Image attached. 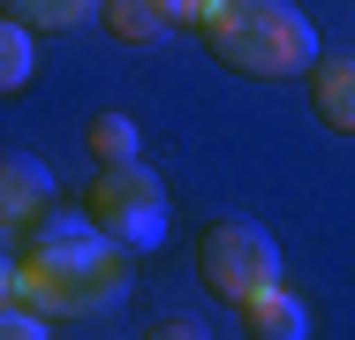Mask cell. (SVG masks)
I'll return each mask as SVG.
<instances>
[{"mask_svg": "<svg viewBox=\"0 0 355 340\" xmlns=\"http://www.w3.org/2000/svg\"><path fill=\"white\" fill-rule=\"evenodd\" d=\"M98 23H106L121 46H137V53H144V46H159V38H174V23L159 15V0H106Z\"/></svg>", "mask_w": 355, "mask_h": 340, "instance_id": "obj_9", "label": "cell"}, {"mask_svg": "<svg viewBox=\"0 0 355 340\" xmlns=\"http://www.w3.org/2000/svg\"><path fill=\"white\" fill-rule=\"evenodd\" d=\"M91 151H98L106 167L137 159V121H129V114H98V121H91Z\"/></svg>", "mask_w": 355, "mask_h": 340, "instance_id": "obj_11", "label": "cell"}, {"mask_svg": "<svg viewBox=\"0 0 355 340\" xmlns=\"http://www.w3.org/2000/svg\"><path fill=\"white\" fill-rule=\"evenodd\" d=\"M15 303H23V272L0 257V310H15Z\"/></svg>", "mask_w": 355, "mask_h": 340, "instance_id": "obj_15", "label": "cell"}, {"mask_svg": "<svg viewBox=\"0 0 355 340\" xmlns=\"http://www.w3.org/2000/svg\"><path fill=\"white\" fill-rule=\"evenodd\" d=\"M310 99H318V121H325V129L355 136V53L318 61V76H310Z\"/></svg>", "mask_w": 355, "mask_h": 340, "instance_id": "obj_7", "label": "cell"}, {"mask_svg": "<svg viewBox=\"0 0 355 340\" xmlns=\"http://www.w3.org/2000/svg\"><path fill=\"white\" fill-rule=\"evenodd\" d=\"M38 76V31H23L15 15H0V99H15Z\"/></svg>", "mask_w": 355, "mask_h": 340, "instance_id": "obj_10", "label": "cell"}, {"mask_svg": "<svg viewBox=\"0 0 355 340\" xmlns=\"http://www.w3.org/2000/svg\"><path fill=\"white\" fill-rule=\"evenodd\" d=\"M15 272H23V310H38L46 325H61V318H106L129 295V250L114 235H98L91 212L83 219H61L53 212L23 242Z\"/></svg>", "mask_w": 355, "mask_h": 340, "instance_id": "obj_1", "label": "cell"}, {"mask_svg": "<svg viewBox=\"0 0 355 340\" xmlns=\"http://www.w3.org/2000/svg\"><path fill=\"white\" fill-rule=\"evenodd\" d=\"M242 325H250V340H310V303L295 287H272V295L242 303Z\"/></svg>", "mask_w": 355, "mask_h": 340, "instance_id": "obj_6", "label": "cell"}, {"mask_svg": "<svg viewBox=\"0 0 355 340\" xmlns=\"http://www.w3.org/2000/svg\"><path fill=\"white\" fill-rule=\"evenodd\" d=\"M91 227L114 235L129 257H137V250H159V242H166V182H159L144 159L98 167V182H91Z\"/></svg>", "mask_w": 355, "mask_h": 340, "instance_id": "obj_4", "label": "cell"}, {"mask_svg": "<svg viewBox=\"0 0 355 340\" xmlns=\"http://www.w3.org/2000/svg\"><path fill=\"white\" fill-rule=\"evenodd\" d=\"M144 340H212V333H205L197 318H159V325H151Z\"/></svg>", "mask_w": 355, "mask_h": 340, "instance_id": "obj_14", "label": "cell"}, {"mask_svg": "<svg viewBox=\"0 0 355 340\" xmlns=\"http://www.w3.org/2000/svg\"><path fill=\"white\" fill-rule=\"evenodd\" d=\"M197 280L212 287L219 303H257V295H272L280 287V242L257 227V219H219L205 227V242H197Z\"/></svg>", "mask_w": 355, "mask_h": 340, "instance_id": "obj_3", "label": "cell"}, {"mask_svg": "<svg viewBox=\"0 0 355 340\" xmlns=\"http://www.w3.org/2000/svg\"><path fill=\"white\" fill-rule=\"evenodd\" d=\"M0 15H15L23 31H83L106 15V0H0Z\"/></svg>", "mask_w": 355, "mask_h": 340, "instance_id": "obj_8", "label": "cell"}, {"mask_svg": "<svg viewBox=\"0 0 355 340\" xmlns=\"http://www.w3.org/2000/svg\"><path fill=\"white\" fill-rule=\"evenodd\" d=\"M53 212V174L23 151H0V235H38Z\"/></svg>", "mask_w": 355, "mask_h": 340, "instance_id": "obj_5", "label": "cell"}, {"mask_svg": "<svg viewBox=\"0 0 355 340\" xmlns=\"http://www.w3.org/2000/svg\"><path fill=\"white\" fill-rule=\"evenodd\" d=\"M0 340H53V325H46L38 310H23V303H15V310H0Z\"/></svg>", "mask_w": 355, "mask_h": 340, "instance_id": "obj_13", "label": "cell"}, {"mask_svg": "<svg viewBox=\"0 0 355 340\" xmlns=\"http://www.w3.org/2000/svg\"><path fill=\"white\" fill-rule=\"evenodd\" d=\"M219 8H227V0H159V15H166L174 31H182V23H189V31H212Z\"/></svg>", "mask_w": 355, "mask_h": 340, "instance_id": "obj_12", "label": "cell"}, {"mask_svg": "<svg viewBox=\"0 0 355 340\" xmlns=\"http://www.w3.org/2000/svg\"><path fill=\"white\" fill-rule=\"evenodd\" d=\"M205 46H212V61L234 68V76L280 83V76L318 68V23H310L295 0H227L212 15V31H205Z\"/></svg>", "mask_w": 355, "mask_h": 340, "instance_id": "obj_2", "label": "cell"}]
</instances>
